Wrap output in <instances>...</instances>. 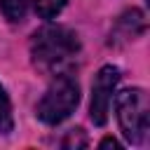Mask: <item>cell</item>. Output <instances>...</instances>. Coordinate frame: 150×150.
<instances>
[{
  "instance_id": "cell-1",
  "label": "cell",
  "mask_w": 150,
  "mask_h": 150,
  "mask_svg": "<svg viewBox=\"0 0 150 150\" xmlns=\"http://www.w3.org/2000/svg\"><path fill=\"white\" fill-rule=\"evenodd\" d=\"M77 54H80V40L66 26H45L30 40L33 63L49 75L70 73Z\"/></svg>"
},
{
  "instance_id": "cell-2",
  "label": "cell",
  "mask_w": 150,
  "mask_h": 150,
  "mask_svg": "<svg viewBox=\"0 0 150 150\" xmlns=\"http://www.w3.org/2000/svg\"><path fill=\"white\" fill-rule=\"evenodd\" d=\"M115 108H117V122H120V129H122L124 138L131 145H143L148 141V131H150L148 94L138 87L124 89V91L117 94Z\"/></svg>"
},
{
  "instance_id": "cell-3",
  "label": "cell",
  "mask_w": 150,
  "mask_h": 150,
  "mask_svg": "<svg viewBox=\"0 0 150 150\" xmlns=\"http://www.w3.org/2000/svg\"><path fill=\"white\" fill-rule=\"evenodd\" d=\"M77 103H80V87L70 77V73L54 75V82L49 84V89L35 105V115L40 122L54 127V124H61L63 120H68L75 112Z\"/></svg>"
},
{
  "instance_id": "cell-4",
  "label": "cell",
  "mask_w": 150,
  "mask_h": 150,
  "mask_svg": "<svg viewBox=\"0 0 150 150\" xmlns=\"http://www.w3.org/2000/svg\"><path fill=\"white\" fill-rule=\"evenodd\" d=\"M120 82V68L117 66H103L91 84V103H89V117L96 127H103L108 122L110 101L115 94V87Z\"/></svg>"
},
{
  "instance_id": "cell-5",
  "label": "cell",
  "mask_w": 150,
  "mask_h": 150,
  "mask_svg": "<svg viewBox=\"0 0 150 150\" xmlns=\"http://www.w3.org/2000/svg\"><path fill=\"white\" fill-rule=\"evenodd\" d=\"M143 30H145L143 12H141V9H127V12L117 19V23H115V28H112V33H110V45H122V42L136 40Z\"/></svg>"
},
{
  "instance_id": "cell-6",
  "label": "cell",
  "mask_w": 150,
  "mask_h": 150,
  "mask_svg": "<svg viewBox=\"0 0 150 150\" xmlns=\"http://www.w3.org/2000/svg\"><path fill=\"white\" fill-rule=\"evenodd\" d=\"M0 12L7 21H21L28 12V0H0Z\"/></svg>"
},
{
  "instance_id": "cell-7",
  "label": "cell",
  "mask_w": 150,
  "mask_h": 150,
  "mask_svg": "<svg viewBox=\"0 0 150 150\" xmlns=\"http://www.w3.org/2000/svg\"><path fill=\"white\" fill-rule=\"evenodd\" d=\"M14 129V117H12V103L7 91L0 84V134H9Z\"/></svg>"
},
{
  "instance_id": "cell-8",
  "label": "cell",
  "mask_w": 150,
  "mask_h": 150,
  "mask_svg": "<svg viewBox=\"0 0 150 150\" xmlns=\"http://www.w3.org/2000/svg\"><path fill=\"white\" fill-rule=\"evenodd\" d=\"M33 2H35V12H38L42 19H54V16L66 7L68 0H33Z\"/></svg>"
},
{
  "instance_id": "cell-9",
  "label": "cell",
  "mask_w": 150,
  "mask_h": 150,
  "mask_svg": "<svg viewBox=\"0 0 150 150\" xmlns=\"http://www.w3.org/2000/svg\"><path fill=\"white\" fill-rule=\"evenodd\" d=\"M61 145L63 148H84L87 145V136H84L82 129H70L68 136L61 141Z\"/></svg>"
},
{
  "instance_id": "cell-10",
  "label": "cell",
  "mask_w": 150,
  "mask_h": 150,
  "mask_svg": "<svg viewBox=\"0 0 150 150\" xmlns=\"http://www.w3.org/2000/svg\"><path fill=\"white\" fill-rule=\"evenodd\" d=\"M101 148H120V143L115 138H103L101 141Z\"/></svg>"
}]
</instances>
